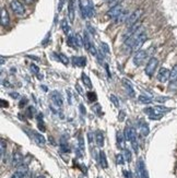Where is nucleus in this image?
<instances>
[{"mask_svg":"<svg viewBox=\"0 0 177 178\" xmlns=\"http://www.w3.org/2000/svg\"><path fill=\"white\" fill-rule=\"evenodd\" d=\"M157 64H159V60H157L156 58H154V57L150 58V60L148 61L147 66H145V69H144L145 74L149 75V77H152L154 74V72H155V70H156Z\"/></svg>","mask_w":177,"mask_h":178,"instance_id":"f257e3e1","label":"nucleus"},{"mask_svg":"<svg viewBox=\"0 0 177 178\" xmlns=\"http://www.w3.org/2000/svg\"><path fill=\"white\" fill-rule=\"evenodd\" d=\"M10 7L12 11L18 15H23L25 13V8H24L23 4L20 2L19 0H12L10 2Z\"/></svg>","mask_w":177,"mask_h":178,"instance_id":"f03ea898","label":"nucleus"},{"mask_svg":"<svg viewBox=\"0 0 177 178\" xmlns=\"http://www.w3.org/2000/svg\"><path fill=\"white\" fill-rule=\"evenodd\" d=\"M142 14H143V10H142V9H138V10L134 11L132 13H130V15H129V18H128V20L126 21V24H127L128 26H131L132 24L139 22V20H140V18Z\"/></svg>","mask_w":177,"mask_h":178,"instance_id":"7ed1b4c3","label":"nucleus"},{"mask_svg":"<svg viewBox=\"0 0 177 178\" xmlns=\"http://www.w3.org/2000/svg\"><path fill=\"white\" fill-rule=\"evenodd\" d=\"M147 56H148V53L145 51H141L140 49L139 51H137V53L134 54V58H132V61H134V66H137V67L141 66V64L144 62Z\"/></svg>","mask_w":177,"mask_h":178,"instance_id":"20e7f679","label":"nucleus"},{"mask_svg":"<svg viewBox=\"0 0 177 178\" xmlns=\"http://www.w3.org/2000/svg\"><path fill=\"white\" fill-rule=\"evenodd\" d=\"M148 36H147V33L145 32H143V33L141 34L140 36L138 37L137 40L134 42V44L132 45V47H131L130 51H134V53H137V51H140V48L142 47V45L144 44V42L147 40Z\"/></svg>","mask_w":177,"mask_h":178,"instance_id":"39448f33","label":"nucleus"},{"mask_svg":"<svg viewBox=\"0 0 177 178\" xmlns=\"http://www.w3.org/2000/svg\"><path fill=\"white\" fill-rule=\"evenodd\" d=\"M124 136H125V138H126V140H128V141H130V142L137 141V132L134 130V128L127 126V127L125 128Z\"/></svg>","mask_w":177,"mask_h":178,"instance_id":"423d86ee","label":"nucleus"},{"mask_svg":"<svg viewBox=\"0 0 177 178\" xmlns=\"http://www.w3.org/2000/svg\"><path fill=\"white\" fill-rule=\"evenodd\" d=\"M123 10H124V9H123V6H121L120 4H115V6H113L109 10L107 11V17L112 18V19H115V18H117L121 13Z\"/></svg>","mask_w":177,"mask_h":178,"instance_id":"0eeeda50","label":"nucleus"},{"mask_svg":"<svg viewBox=\"0 0 177 178\" xmlns=\"http://www.w3.org/2000/svg\"><path fill=\"white\" fill-rule=\"evenodd\" d=\"M27 171L29 168L25 164H22L21 166H19L17 169V171H14V174L11 176L10 178H25L27 174Z\"/></svg>","mask_w":177,"mask_h":178,"instance_id":"6e6552de","label":"nucleus"},{"mask_svg":"<svg viewBox=\"0 0 177 178\" xmlns=\"http://www.w3.org/2000/svg\"><path fill=\"white\" fill-rule=\"evenodd\" d=\"M170 71L166 68H161L160 71H159V73H157V80L164 83V82H166L168 79H170Z\"/></svg>","mask_w":177,"mask_h":178,"instance_id":"1a4fd4ad","label":"nucleus"},{"mask_svg":"<svg viewBox=\"0 0 177 178\" xmlns=\"http://www.w3.org/2000/svg\"><path fill=\"white\" fill-rule=\"evenodd\" d=\"M50 98H51V101L55 105H56L57 107H61L62 104H64V100H62V96L59 92L57 91H54L51 94H50Z\"/></svg>","mask_w":177,"mask_h":178,"instance_id":"9d476101","label":"nucleus"},{"mask_svg":"<svg viewBox=\"0 0 177 178\" xmlns=\"http://www.w3.org/2000/svg\"><path fill=\"white\" fill-rule=\"evenodd\" d=\"M22 164H23V155H22V153L19 151L14 152L13 155H12V165L14 167H19Z\"/></svg>","mask_w":177,"mask_h":178,"instance_id":"9b49d317","label":"nucleus"},{"mask_svg":"<svg viewBox=\"0 0 177 178\" xmlns=\"http://www.w3.org/2000/svg\"><path fill=\"white\" fill-rule=\"evenodd\" d=\"M137 169H138V173H139L141 178H149L148 177L147 169H145V165H144V162L142 158H139V161H138Z\"/></svg>","mask_w":177,"mask_h":178,"instance_id":"f8f14e48","label":"nucleus"},{"mask_svg":"<svg viewBox=\"0 0 177 178\" xmlns=\"http://www.w3.org/2000/svg\"><path fill=\"white\" fill-rule=\"evenodd\" d=\"M130 15V12L128 10H123L121 13L117 18H115V23L120 24V23H126V21L128 20V18Z\"/></svg>","mask_w":177,"mask_h":178,"instance_id":"ddd939ff","label":"nucleus"},{"mask_svg":"<svg viewBox=\"0 0 177 178\" xmlns=\"http://www.w3.org/2000/svg\"><path fill=\"white\" fill-rule=\"evenodd\" d=\"M10 23V18H9V13H8L7 9L4 7L1 8V25L2 26H8Z\"/></svg>","mask_w":177,"mask_h":178,"instance_id":"4468645a","label":"nucleus"},{"mask_svg":"<svg viewBox=\"0 0 177 178\" xmlns=\"http://www.w3.org/2000/svg\"><path fill=\"white\" fill-rule=\"evenodd\" d=\"M68 15H69V20L72 23L74 21V0H69L68 4Z\"/></svg>","mask_w":177,"mask_h":178,"instance_id":"2eb2a0df","label":"nucleus"},{"mask_svg":"<svg viewBox=\"0 0 177 178\" xmlns=\"http://www.w3.org/2000/svg\"><path fill=\"white\" fill-rule=\"evenodd\" d=\"M123 83H124L125 89L127 90L128 95H129L130 97H134V87H132V85H131L130 81H128L127 79H124V80H123Z\"/></svg>","mask_w":177,"mask_h":178,"instance_id":"dca6fc26","label":"nucleus"},{"mask_svg":"<svg viewBox=\"0 0 177 178\" xmlns=\"http://www.w3.org/2000/svg\"><path fill=\"white\" fill-rule=\"evenodd\" d=\"M125 136H123L120 131H117L116 133V140H117V145H118V148H120L121 150H124L125 148Z\"/></svg>","mask_w":177,"mask_h":178,"instance_id":"f3484780","label":"nucleus"},{"mask_svg":"<svg viewBox=\"0 0 177 178\" xmlns=\"http://www.w3.org/2000/svg\"><path fill=\"white\" fill-rule=\"evenodd\" d=\"M72 64L77 67L82 68L87 64V59H85V57H72Z\"/></svg>","mask_w":177,"mask_h":178,"instance_id":"a211bd4d","label":"nucleus"},{"mask_svg":"<svg viewBox=\"0 0 177 178\" xmlns=\"http://www.w3.org/2000/svg\"><path fill=\"white\" fill-rule=\"evenodd\" d=\"M32 133H33V138L37 144L40 145V147H44L46 141H45V138H44L43 136L40 135V133H38V132H32Z\"/></svg>","mask_w":177,"mask_h":178,"instance_id":"6ab92c4d","label":"nucleus"},{"mask_svg":"<svg viewBox=\"0 0 177 178\" xmlns=\"http://www.w3.org/2000/svg\"><path fill=\"white\" fill-rule=\"evenodd\" d=\"M95 140H96L97 147L102 148V147L104 145V135L102 131L97 130L96 132H95Z\"/></svg>","mask_w":177,"mask_h":178,"instance_id":"aec40b11","label":"nucleus"},{"mask_svg":"<svg viewBox=\"0 0 177 178\" xmlns=\"http://www.w3.org/2000/svg\"><path fill=\"white\" fill-rule=\"evenodd\" d=\"M85 9H87V17L92 18L95 14V12H94V4L92 2V0H87V6L85 7Z\"/></svg>","mask_w":177,"mask_h":178,"instance_id":"412c9836","label":"nucleus"},{"mask_svg":"<svg viewBox=\"0 0 177 178\" xmlns=\"http://www.w3.org/2000/svg\"><path fill=\"white\" fill-rule=\"evenodd\" d=\"M140 132H141V135L143 136V137H147V136L149 135V132H150L149 125L145 124V122H141V124H140Z\"/></svg>","mask_w":177,"mask_h":178,"instance_id":"4be33fe9","label":"nucleus"},{"mask_svg":"<svg viewBox=\"0 0 177 178\" xmlns=\"http://www.w3.org/2000/svg\"><path fill=\"white\" fill-rule=\"evenodd\" d=\"M100 164L102 166V168H107L108 167V163L106 160V155L103 151L100 152Z\"/></svg>","mask_w":177,"mask_h":178,"instance_id":"5701e85b","label":"nucleus"},{"mask_svg":"<svg viewBox=\"0 0 177 178\" xmlns=\"http://www.w3.org/2000/svg\"><path fill=\"white\" fill-rule=\"evenodd\" d=\"M81 75H82V77H81V79H82V82L84 83L85 87H87V89H91V87H92V82H91L90 78L87 77V74L83 72V73L81 74Z\"/></svg>","mask_w":177,"mask_h":178,"instance_id":"b1692460","label":"nucleus"},{"mask_svg":"<svg viewBox=\"0 0 177 178\" xmlns=\"http://www.w3.org/2000/svg\"><path fill=\"white\" fill-rule=\"evenodd\" d=\"M83 40H84V47H85V49H90L91 45H92V43H91L90 40V36H89V33H87V31H84V35H83Z\"/></svg>","mask_w":177,"mask_h":178,"instance_id":"393cba45","label":"nucleus"},{"mask_svg":"<svg viewBox=\"0 0 177 178\" xmlns=\"http://www.w3.org/2000/svg\"><path fill=\"white\" fill-rule=\"evenodd\" d=\"M170 80L172 83H175L177 81V64H175L170 71Z\"/></svg>","mask_w":177,"mask_h":178,"instance_id":"a878e982","label":"nucleus"},{"mask_svg":"<svg viewBox=\"0 0 177 178\" xmlns=\"http://www.w3.org/2000/svg\"><path fill=\"white\" fill-rule=\"evenodd\" d=\"M138 101L141 104H150V103H152V100L150 97H148V96H144V95H140L138 97Z\"/></svg>","mask_w":177,"mask_h":178,"instance_id":"bb28decb","label":"nucleus"},{"mask_svg":"<svg viewBox=\"0 0 177 178\" xmlns=\"http://www.w3.org/2000/svg\"><path fill=\"white\" fill-rule=\"evenodd\" d=\"M6 149H7V143L4 141V139H1L0 141V153H1V157L4 158V153H6Z\"/></svg>","mask_w":177,"mask_h":178,"instance_id":"cd10ccee","label":"nucleus"},{"mask_svg":"<svg viewBox=\"0 0 177 178\" xmlns=\"http://www.w3.org/2000/svg\"><path fill=\"white\" fill-rule=\"evenodd\" d=\"M76 43H77V46L78 47H82L84 45V40H83V37L81 36L80 34H77L76 35Z\"/></svg>","mask_w":177,"mask_h":178,"instance_id":"c85d7f7f","label":"nucleus"},{"mask_svg":"<svg viewBox=\"0 0 177 178\" xmlns=\"http://www.w3.org/2000/svg\"><path fill=\"white\" fill-rule=\"evenodd\" d=\"M67 44L70 46V47H76L77 46V43H76V37L72 36V35H69L67 40Z\"/></svg>","mask_w":177,"mask_h":178,"instance_id":"c756f323","label":"nucleus"},{"mask_svg":"<svg viewBox=\"0 0 177 178\" xmlns=\"http://www.w3.org/2000/svg\"><path fill=\"white\" fill-rule=\"evenodd\" d=\"M58 59L62 62V64H65V66H67L68 64H69V59H68V57L66 56V55H64V54H58Z\"/></svg>","mask_w":177,"mask_h":178,"instance_id":"7c9ffc66","label":"nucleus"},{"mask_svg":"<svg viewBox=\"0 0 177 178\" xmlns=\"http://www.w3.org/2000/svg\"><path fill=\"white\" fill-rule=\"evenodd\" d=\"M92 111L97 115V116H102V108H101L100 104H95L92 106Z\"/></svg>","mask_w":177,"mask_h":178,"instance_id":"2f4dec72","label":"nucleus"},{"mask_svg":"<svg viewBox=\"0 0 177 178\" xmlns=\"http://www.w3.org/2000/svg\"><path fill=\"white\" fill-rule=\"evenodd\" d=\"M61 27H62V30H64L65 34H69V31H70V29H69V25H68V22L66 19H64L62 20V22H61Z\"/></svg>","mask_w":177,"mask_h":178,"instance_id":"473e14b6","label":"nucleus"},{"mask_svg":"<svg viewBox=\"0 0 177 178\" xmlns=\"http://www.w3.org/2000/svg\"><path fill=\"white\" fill-rule=\"evenodd\" d=\"M87 100H89V102L90 103H92V102H95L97 100V96L96 94L94 93V92H87Z\"/></svg>","mask_w":177,"mask_h":178,"instance_id":"72a5a7b5","label":"nucleus"},{"mask_svg":"<svg viewBox=\"0 0 177 178\" xmlns=\"http://www.w3.org/2000/svg\"><path fill=\"white\" fill-rule=\"evenodd\" d=\"M124 157L127 162L131 161V157H132V156H131L130 150H128V149H124Z\"/></svg>","mask_w":177,"mask_h":178,"instance_id":"f704fd0d","label":"nucleus"},{"mask_svg":"<svg viewBox=\"0 0 177 178\" xmlns=\"http://www.w3.org/2000/svg\"><path fill=\"white\" fill-rule=\"evenodd\" d=\"M101 51H103L104 54H109V47L106 43H101Z\"/></svg>","mask_w":177,"mask_h":178,"instance_id":"c9c22d12","label":"nucleus"},{"mask_svg":"<svg viewBox=\"0 0 177 178\" xmlns=\"http://www.w3.org/2000/svg\"><path fill=\"white\" fill-rule=\"evenodd\" d=\"M125 157H124V155L123 154H117L116 156V162H117V164L118 165H123L125 163Z\"/></svg>","mask_w":177,"mask_h":178,"instance_id":"e433bc0d","label":"nucleus"},{"mask_svg":"<svg viewBox=\"0 0 177 178\" xmlns=\"http://www.w3.org/2000/svg\"><path fill=\"white\" fill-rule=\"evenodd\" d=\"M109 100L112 101V103H113L116 107H119V102H118V100H117V97L115 96V95H109Z\"/></svg>","mask_w":177,"mask_h":178,"instance_id":"4c0bfd02","label":"nucleus"},{"mask_svg":"<svg viewBox=\"0 0 177 178\" xmlns=\"http://www.w3.org/2000/svg\"><path fill=\"white\" fill-rule=\"evenodd\" d=\"M60 149H61V151L69 152V147H68L67 143H65L64 140H61V142H60Z\"/></svg>","mask_w":177,"mask_h":178,"instance_id":"58836bf2","label":"nucleus"},{"mask_svg":"<svg viewBox=\"0 0 177 178\" xmlns=\"http://www.w3.org/2000/svg\"><path fill=\"white\" fill-rule=\"evenodd\" d=\"M30 70L33 72V73H35V74H38V72H40V68L37 67L36 64H31L30 66Z\"/></svg>","mask_w":177,"mask_h":178,"instance_id":"ea45409f","label":"nucleus"},{"mask_svg":"<svg viewBox=\"0 0 177 178\" xmlns=\"http://www.w3.org/2000/svg\"><path fill=\"white\" fill-rule=\"evenodd\" d=\"M79 149H80L81 151L84 152V141H83V138L82 137H79Z\"/></svg>","mask_w":177,"mask_h":178,"instance_id":"a19ab883","label":"nucleus"},{"mask_svg":"<svg viewBox=\"0 0 177 178\" xmlns=\"http://www.w3.org/2000/svg\"><path fill=\"white\" fill-rule=\"evenodd\" d=\"M89 51H90V53L93 55V56L97 57V51H96V48H95V46H94L93 44L91 45V47H90V49H89Z\"/></svg>","mask_w":177,"mask_h":178,"instance_id":"79ce46f5","label":"nucleus"},{"mask_svg":"<svg viewBox=\"0 0 177 178\" xmlns=\"http://www.w3.org/2000/svg\"><path fill=\"white\" fill-rule=\"evenodd\" d=\"M67 94H68V102H69V104H72V92H71V90H67Z\"/></svg>","mask_w":177,"mask_h":178,"instance_id":"37998d69","label":"nucleus"},{"mask_svg":"<svg viewBox=\"0 0 177 178\" xmlns=\"http://www.w3.org/2000/svg\"><path fill=\"white\" fill-rule=\"evenodd\" d=\"M38 128H40V129L42 131H45V130H46V128H45V126H44L43 120H40V122H38Z\"/></svg>","mask_w":177,"mask_h":178,"instance_id":"c03bdc74","label":"nucleus"},{"mask_svg":"<svg viewBox=\"0 0 177 178\" xmlns=\"http://www.w3.org/2000/svg\"><path fill=\"white\" fill-rule=\"evenodd\" d=\"M124 175H125V178H132V175L129 171H124Z\"/></svg>","mask_w":177,"mask_h":178,"instance_id":"a18cd8bd","label":"nucleus"},{"mask_svg":"<svg viewBox=\"0 0 177 178\" xmlns=\"http://www.w3.org/2000/svg\"><path fill=\"white\" fill-rule=\"evenodd\" d=\"M76 89H77V91L79 92L81 95H83V91H82V89H81V86L79 84H76Z\"/></svg>","mask_w":177,"mask_h":178,"instance_id":"49530a36","label":"nucleus"},{"mask_svg":"<svg viewBox=\"0 0 177 178\" xmlns=\"http://www.w3.org/2000/svg\"><path fill=\"white\" fill-rule=\"evenodd\" d=\"M64 4H65V0H60V1H59V7H58V11H61Z\"/></svg>","mask_w":177,"mask_h":178,"instance_id":"de8ad7c7","label":"nucleus"},{"mask_svg":"<svg viewBox=\"0 0 177 178\" xmlns=\"http://www.w3.org/2000/svg\"><path fill=\"white\" fill-rule=\"evenodd\" d=\"M80 111H81V114L82 115H85V108L82 104H80Z\"/></svg>","mask_w":177,"mask_h":178,"instance_id":"09e8293b","label":"nucleus"},{"mask_svg":"<svg viewBox=\"0 0 177 178\" xmlns=\"http://www.w3.org/2000/svg\"><path fill=\"white\" fill-rule=\"evenodd\" d=\"M125 118V111H120V116H119V120L123 121Z\"/></svg>","mask_w":177,"mask_h":178,"instance_id":"8fccbe9b","label":"nucleus"},{"mask_svg":"<svg viewBox=\"0 0 177 178\" xmlns=\"http://www.w3.org/2000/svg\"><path fill=\"white\" fill-rule=\"evenodd\" d=\"M10 96L12 98H18L19 97V94L18 93H10Z\"/></svg>","mask_w":177,"mask_h":178,"instance_id":"3c124183","label":"nucleus"},{"mask_svg":"<svg viewBox=\"0 0 177 178\" xmlns=\"http://www.w3.org/2000/svg\"><path fill=\"white\" fill-rule=\"evenodd\" d=\"M26 104V98H24V100H22L20 103V107H22V106H24V105Z\"/></svg>","mask_w":177,"mask_h":178,"instance_id":"603ef678","label":"nucleus"},{"mask_svg":"<svg viewBox=\"0 0 177 178\" xmlns=\"http://www.w3.org/2000/svg\"><path fill=\"white\" fill-rule=\"evenodd\" d=\"M24 2H25V4H32L34 2V1H35V0H23Z\"/></svg>","mask_w":177,"mask_h":178,"instance_id":"864d4df0","label":"nucleus"},{"mask_svg":"<svg viewBox=\"0 0 177 178\" xmlns=\"http://www.w3.org/2000/svg\"><path fill=\"white\" fill-rule=\"evenodd\" d=\"M1 106H2V107H8V103L7 102H4V100H1Z\"/></svg>","mask_w":177,"mask_h":178,"instance_id":"5fc2aeb1","label":"nucleus"},{"mask_svg":"<svg viewBox=\"0 0 177 178\" xmlns=\"http://www.w3.org/2000/svg\"><path fill=\"white\" fill-rule=\"evenodd\" d=\"M87 27H89V29H90L91 33H92V34H94V33H95V32H94V29H92V27H91V25H87Z\"/></svg>","mask_w":177,"mask_h":178,"instance_id":"6e6d98bb","label":"nucleus"},{"mask_svg":"<svg viewBox=\"0 0 177 178\" xmlns=\"http://www.w3.org/2000/svg\"><path fill=\"white\" fill-rule=\"evenodd\" d=\"M4 64V57L1 56V64Z\"/></svg>","mask_w":177,"mask_h":178,"instance_id":"4d7b16f0","label":"nucleus"},{"mask_svg":"<svg viewBox=\"0 0 177 178\" xmlns=\"http://www.w3.org/2000/svg\"><path fill=\"white\" fill-rule=\"evenodd\" d=\"M36 178H46V177H45V176H44V175H40V176H37Z\"/></svg>","mask_w":177,"mask_h":178,"instance_id":"13d9d810","label":"nucleus"},{"mask_svg":"<svg viewBox=\"0 0 177 178\" xmlns=\"http://www.w3.org/2000/svg\"><path fill=\"white\" fill-rule=\"evenodd\" d=\"M104 1H107V2H110V1H113V0H104Z\"/></svg>","mask_w":177,"mask_h":178,"instance_id":"bf43d9fd","label":"nucleus"},{"mask_svg":"<svg viewBox=\"0 0 177 178\" xmlns=\"http://www.w3.org/2000/svg\"><path fill=\"white\" fill-rule=\"evenodd\" d=\"M97 178H102V177H97Z\"/></svg>","mask_w":177,"mask_h":178,"instance_id":"052dcab7","label":"nucleus"}]
</instances>
